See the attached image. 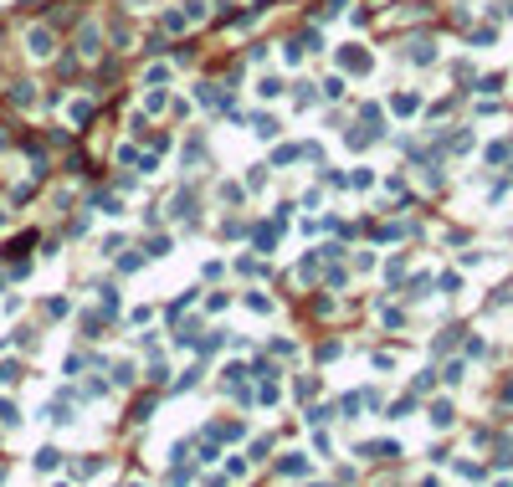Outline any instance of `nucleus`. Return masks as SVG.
<instances>
[{
	"mask_svg": "<svg viewBox=\"0 0 513 487\" xmlns=\"http://www.w3.org/2000/svg\"><path fill=\"white\" fill-rule=\"evenodd\" d=\"M252 128H257V139H277V128H283V123H277L272 113H257V118H252Z\"/></svg>",
	"mask_w": 513,
	"mask_h": 487,
	"instance_id": "obj_7",
	"label": "nucleus"
},
{
	"mask_svg": "<svg viewBox=\"0 0 513 487\" xmlns=\"http://www.w3.org/2000/svg\"><path fill=\"white\" fill-rule=\"evenodd\" d=\"M272 231L277 226H257V252H272Z\"/></svg>",
	"mask_w": 513,
	"mask_h": 487,
	"instance_id": "obj_19",
	"label": "nucleus"
},
{
	"mask_svg": "<svg viewBox=\"0 0 513 487\" xmlns=\"http://www.w3.org/2000/svg\"><path fill=\"white\" fill-rule=\"evenodd\" d=\"M170 252H175V241H164V236L149 241V256H170Z\"/></svg>",
	"mask_w": 513,
	"mask_h": 487,
	"instance_id": "obj_22",
	"label": "nucleus"
},
{
	"mask_svg": "<svg viewBox=\"0 0 513 487\" xmlns=\"http://www.w3.org/2000/svg\"><path fill=\"white\" fill-rule=\"evenodd\" d=\"M246 190H252V195H262V190H267V170H246Z\"/></svg>",
	"mask_w": 513,
	"mask_h": 487,
	"instance_id": "obj_11",
	"label": "nucleus"
},
{
	"mask_svg": "<svg viewBox=\"0 0 513 487\" xmlns=\"http://www.w3.org/2000/svg\"><path fill=\"white\" fill-rule=\"evenodd\" d=\"M164 31H170V36L190 31V15H185V11H164Z\"/></svg>",
	"mask_w": 513,
	"mask_h": 487,
	"instance_id": "obj_9",
	"label": "nucleus"
},
{
	"mask_svg": "<svg viewBox=\"0 0 513 487\" xmlns=\"http://www.w3.org/2000/svg\"><path fill=\"white\" fill-rule=\"evenodd\" d=\"M308 472V457H303V451H288V457H283V477H303Z\"/></svg>",
	"mask_w": 513,
	"mask_h": 487,
	"instance_id": "obj_8",
	"label": "nucleus"
},
{
	"mask_svg": "<svg viewBox=\"0 0 513 487\" xmlns=\"http://www.w3.org/2000/svg\"><path fill=\"white\" fill-rule=\"evenodd\" d=\"M241 303H246V313H272V303H267V298H262V292H246V298H241Z\"/></svg>",
	"mask_w": 513,
	"mask_h": 487,
	"instance_id": "obj_12",
	"label": "nucleus"
},
{
	"mask_svg": "<svg viewBox=\"0 0 513 487\" xmlns=\"http://www.w3.org/2000/svg\"><path fill=\"white\" fill-rule=\"evenodd\" d=\"M339 67L344 72H370V52H365V46H339Z\"/></svg>",
	"mask_w": 513,
	"mask_h": 487,
	"instance_id": "obj_3",
	"label": "nucleus"
},
{
	"mask_svg": "<svg viewBox=\"0 0 513 487\" xmlns=\"http://www.w3.org/2000/svg\"><path fill=\"white\" fill-rule=\"evenodd\" d=\"M416 108H421V97H411V92L395 97V113H416Z\"/></svg>",
	"mask_w": 513,
	"mask_h": 487,
	"instance_id": "obj_21",
	"label": "nucleus"
},
{
	"mask_svg": "<svg viewBox=\"0 0 513 487\" xmlns=\"http://www.w3.org/2000/svg\"><path fill=\"white\" fill-rule=\"evenodd\" d=\"M170 77H175V67H170V62H154V67L144 72V88H159V83H170Z\"/></svg>",
	"mask_w": 513,
	"mask_h": 487,
	"instance_id": "obj_5",
	"label": "nucleus"
},
{
	"mask_svg": "<svg viewBox=\"0 0 513 487\" xmlns=\"http://www.w3.org/2000/svg\"><path fill=\"white\" fill-rule=\"evenodd\" d=\"M15 380H21V364H15V359H0V385H15Z\"/></svg>",
	"mask_w": 513,
	"mask_h": 487,
	"instance_id": "obj_16",
	"label": "nucleus"
},
{
	"mask_svg": "<svg viewBox=\"0 0 513 487\" xmlns=\"http://www.w3.org/2000/svg\"><path fill=\"white\" fill-rule=\"evenodd\" d=\"M113 385H134V364H113Z\"/></svg>",
	"mask_w": 513,
	"mask_h": 487,
	"instance_id": "obj_20",
	"label": "nucleus"
},
{
	"mask_svg": "<svg viewBox=\"0 0 513 487\" xmlns=\"http://www.w3.org/2000/svg\"><path fill=\"white\" fill-rule=\"evenodd\" d=\"M195 103H206V108H216V103H221V92L211 88V83H201V88H195Z\"/></svg>",
	"mask_w": 513,
	"mask_h": 487,
	"instance_id": "obj_15",
	"label": "nucleus"
},
{
	"mask_svg": "<svg viewBox=\"0 0 513 487\" xmlns=\"http://www.w3.org/2000/svg\"><path fill=\"white\" fill-rule=\"evenodd\" d=\"M119 267H124V272H139V267H144V256H139V252H128V256H119Z\"/></svg>",
	"mask_w": 513,
	"mask_h": 487,
	"instance_id": "obj_25",
	"label": "nucleus"
},
{
	"mask_svg": "<svg viewBox=\"0 0 513 487\" xmlns=\"http://www.w3.org/2000/svg\"><path fill=\"white\" fill-rule=\"evenodd\" d=\"M103 472H108L103 457H82V462H77V477H103Z\"/></svg>",
	"mask_w": 513,
	"mask_h": 487,
	"instance_id": "obj_10",
	"label": "nucleus"
},
{
	"mask_svg": "<svg viewBox=\"0 0 513 487\" xmlns=\"http://www.w3.org/2000/svg\"><path fill=\"white\" fill-rule=\"evenodd\" d=\"M0 426H6V431L21 426V405H15L11 395H0Z\"/></svg>",
	"mask_w": 513,
	"mask_h": 487,
	"instance_id": "obj_4",
	"label": "nucleus"
},
{
	"mask_svg": "<svg viewBox=\"0 0 513 487\" xmlns=\"http://www.w3.org/2000/svg\"><path fill=\"white\" fill-rule=\"evenodd\" d=\"M159 108H164V92L149 88V92H144V113H159Z\"/></svg>",
	"mask_w": 513,
	"mask_h": 487,
	"instance_id": "obj_18",
	"label": "nucleus"
},
{
	"mask_svg": "<svg viewBox=\"0 0 513 487\" xmlns=\"http://www.w3.org/2000/svg\"><path fill=\"white\" fill-rule=\"evenodd\" d=\"M128 487H139V482H128Z\"/></svg>",
	"mask_w": 513,
	"mask_h": 487,
	"instance_id": "obj_27",
	"label": "nucleus"
},
{
	"mask_svg": "<svg viewBox=\"0 0 513 487\" xmlns=\"http://www.w3.org/2000/svg\"><path fill=\"white\" fill-rule=\"evenodd\" d=\"M77 57L82 62H98V57H103V26H98V21H88V26L77 31Z\"/></svg>",
	"mask_w": 513,
	"mask_h": 487,
	"instance_id": "obj_1",
	"label": "nucleus"
},
{
	"mask_svg": "<svg viewBox=\"0 0 513 487\" xmlns=\"http://www.w3.org/2000/svg\"><path fill=\"white\" fill-rule=\"evenodd\" d=\"M57 467H62V451L57 446H41L36 451V472H57Z\"/></svg>",
	"mask_w": 513,
	"mask_h": 487,
	"instance_id": "obj_6",
	"label": "nucleus"
},
{
	"mask_svg": "<svg viewBox=\"0 0 513 487\" xmlns=\"http://www.w3.org/2000/svg\"><path fill=\"white\" fill-rule=\"evenodd\" d=\"M26 6H36V0H26Z\"/></svg>",
	"mask_w": 513,
	"mask_h": 487,
	"instance_id": "obj_26",
	"label": "nucleus"
},
{
	"mask_svg": "<svg viewBox=\"0 0 513 487\" xmlns=\"http://www.w3.org/2000/svg\"><path fill=\"white\" fill-rule=\"evenodd\" d=\"M15 103H21V108H31V103H36V92H31V83H15Z\"/></svg>",
	"mask_w": 513,
	"mask_h": 487,
	"instance_id": "obj_23",
	"label": "nucleus"
},
{
	"mask_svg": "<svg viewBox=\"0 0 513 487\" xmlns=\"http://www.w3.org/2000/svg\"><path fill=\"white\" fill-rule=\"evenodd\" d=\"M206 11H211L206 0H185V15H190V26H201V21H206Z\"/></svg>",
	"mask_w": 513,
	"mask_h": 487,
	"instance_id": "obj_14",
	"label": "nucleus"
},
{
	"mask_svg": "<svg viewBox=\"0 0 513 487\" xmlns=\"http://www.w3.org/2000/svg\"><path fill=\"white\" fill-rule=\"evenodd\" d=\"M277 92H283V77H262L257 83V97H277Z\"/></svg>",
	"mask_w": 513,
	"mask_h": 487,
	"instance_id": "obj_17",
	"label": "nucleus"
},
{
	"mask_svg": "<svg viewBox=\"0 0 513 487\" xmlns=\"http://www.w3.org/2000/svg\"><path fill=\"white\" fill-rule=\"evenodd\" d=\"M432 420L437 426H452V405H432Z\"/></svg>",
	"mask_w": 513,
	"mask_h": 487,
	"instance_id": "obj_24",
	"label": "nucleus"
},
{
	"mask_svg": "<svg viewBox=\"0 0 513 487\" xmlns=\"http://www.w3.org/2000/svg\"><path fill=\"white\" fill-rule=\"evenodd\" d=\"M432 57H437L432 41H411V62H432Z\"/></svg>",
	"mask_w": 513,
	"mask_h": 487,
	"instance_id": "obj_13",
	"label": "nucleus"
},
{
	"mask_svg": "<svg viewBox=\"0 0 513 487\" xmlns=\"http://www.w3.org/2000/svg\"><path fill=\"white\" fill-rule=\"evenodd\" d=\"M26 52L36 57V62H46V57H52V52H57V36H52V26H31V31H26Z\"/></svg>",
	"mask_w": 513,
	"mask_h": 487,
	"instance_id": "obj_2",
	"label": "nucleus"
}]
</instances>
